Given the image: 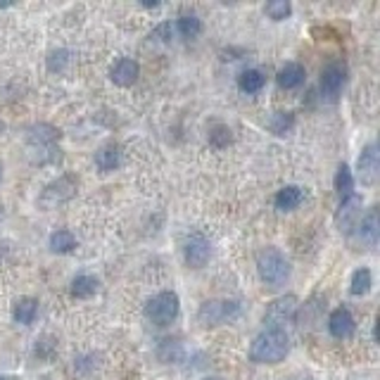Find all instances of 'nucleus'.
Here are the masks:
<instances>
[{"label":"nucleus","mask_w":380,"mask_h":380,"mask_svg":"<svg viewBox=\"0 0 380 380\" xmlns=\"http://www.w3.org/2000/svg\"><path fill=\"white\" fill-rule=\"evenodd\" d=\"M288 335L283 331H273L266 328L264 333H259L254 338L252 347H250V359L257 364H278L288 356Z\"/></svg>","instance_id":"nucleus-1"},{"label":"nucleus","mask_w":380,"mask_h":380,"mask_svg":"<svg viewBox=\"0 0 380 380\" xmlns=\"http://www.w3.org/2000/svg\"><path fill=\"white\" fill-rule=\"evenodd\" d=\"M257 269H259L261 281L271 285V288H278V285H283L290 278L288 259L276 248H266L257 254Z\"/></svg>","instance_id":"nucleus-2"},{"label":"nucleus","mask_w":380,"mask_h":380,"mask_svg":"<svg viewBox=\"0 0 380 380\" xmlns=\"http://www.w3.org/2000/svg\"><path fill=\"white\" fill-rule=\"evenodd\" d=\"M60 138V131L50 124H38L29 128V153L33 162L38 164H46V162L58 159L55 153V141Z\"/></svg>","instance_id":"nucleus-3"},{"label":"nucleus","mask_w":380,"mask_h":380,"mask_svg":"<svg viewBox=\"0 0 380 380\" xmlns=\"http://www.w3.org/2000/svg\"><path fill=\"white\" fill-rule=\"evenodd\" d=\"M178 309H181L178 295L171 293V290H164V293L155 295V297L148 302L145 316H148L153 323H157V326H169V323L178 316Z\"/></svg>","instance_id":"nucleus-4"},{"label":"nucleus","mask_w":380,"mask_h":380,"mask_svg":"<svg viewBox=\"0 0 380 380\" xmlns=\"http://www.w3.org/2000/svg\"><path fill=\"white\" fill-rule=\"evenodd\" d=\"M240 314V304L233 300H211L205 302L198 311V318L202 326H221L228 323L231 318H236Z\"/></svg>","instance_id":"nucleus-5"},{"label":"nucleus","mask_w":380,"mask_h":380,"mask_svg":"<svg viewBox=\"0 0 380 380\" xmlns=\"http://www.w3.org/2000/svg\"><path fill=\"white\" fill-rule=\"evenodd\" d=\"M297 306H300V302L295 295H285V297L273 300L269 304V309H266V316H264L266 326L273 328V331H283L281 326L288 321H293L295 314H297Z\"/></svg>","instance_id":"nucleus-6"},{"label":"nucleus","mask_w":380,"mask_h":380,"mask_svg":"<svg viewBox=\"0 0 380 380\" xmlns=\"http://www.w3.org/2000/svg\"><path fill=\"white\" fill-rule=\"evenodd\" d=\"M74 193H76V181L71 176H62L43 190L41 205L46 207V209H53V207H58V205H62V202H67V200L74 198Z\"/></svg>","instance_id":"nucleus-7"},{"label":"nucleus","mask_w":380,"mask_h":380,"mask_svg":"<svg viewBox=\"0 0 380 380\" xmlns=\"http://www.w3.org/2000/svg\"><path fill=\"white\" fill-rule=\"evenodd\" d=\"M356 174H359V181L364 183V186H373V183L378 181L380 157H378L376 143H368L364 148V153L359 155V162H356Z\"/></svg>","instance_id":"nucleus-8"},{"label":"nucleus","mask_w":380,"mask_h":380,"mask_svg":"<svg viewBox=\"0 0 380 380\" xmlns=\"http://www.w3.org/2000/svg\"><path fill=\"white\" fill-rule=\"evenodd\" d=\"M345 79H347V67L343 62H331L321 71V93L328 100H335L343 91Z\"/></svg>","instance_id":"nucleus-9"},{"label":"nucleus","mask_w":380,"mask_h":380,"mask_svg":"<svg viewBox=\"0 0 380 380\" xmlns=\"http://www.w3.org/2000/svg\"><path fill=\"white\" fill-rule=\"evenodd\" d=\"M209 252H211V245L202 233H193V236L186 240V261L193 269H202L207 261H209Z\"/></svg>","instance_id":"nucleus-10"},{"label":"nucleus","mask_w":380,"mask_h":380,"mask_svg":"<svg viewBox=\"0 0 380 380\" xmlns=\"http://www.w3.org/2000/svg\"><path fill=\"white\" fill-rule=\"evenodd\" d=\"M359 216H361V198L349 195V198H345L343 202H340L338 214H335V223H338V228L343 233H349L352 228L356 226Z\"/></svg>","instance_id":"nucleus-11"},{"label":"nucleus","mask_w":380,"mask_h":380,"mask_svg":"<svg viewBox=\"0 0 380 380\" xmlns=\"http://www.w3.org/2000/svg\"><path fill=\"white\" fill-rule=\"evenodd\" d=\"M328 331H331L333 338H338V340H349L356 331L354 316L349 314V309H345V306L335 309L331 318H328Z\"/></svg>","instance_id":"nucleus-12"},{"label":"nucleus","mask_w":380,"mask_h":380,"mask_svg":"<svg viewBox=\"0 0 380 380\" xmlns=\"http://www.w3.org/2000/svg\"><path fill=\"white\" fill-rule=\"evenodd\" d=\"M138 74H141V67H138L136 60H131V58H121V60H116L114 67H112L110 79L114 81L116 86L126 88V86H133V83H136Z\"/></svg>","instance_id":"nucleus-13"},{"label":"nucleus","mask_w":380,"mask_h":380,"mask_svg":"<svg viewBox=\"0 0 380 380\" xmlns=\"http://www.w3.org/2000/svg\"><path fill=\"white\" fill-rule=\"evenodd\" d=\"M359 231H356V238H359V243H364L366 248H376L378 243V233H380V226H378V211L371 209L368 214L361 219Z\"/></svg>","instance_id":"nucleus-14"},{"label":"nucleus","mask_w":380,"mask_h":380,"mask_svg":"<svg viewBox=\"0 0 380 380\" xmlns=\"http://www.w3.org/2000/svg\"><path fill=\"white\" fill-rule=\"evenodd\" d=\"M95 164H98L100 171H114L116 166L121 164L119 148H116L114 143H110V145H105V148H100L98 153H95Z\"/></svg>","instance_id":"nucleus-15"},{"label":"nucleus","mask_w":380,"mask_h":380,"mask_svg":"<svg viewBox=\"0 0 380 380\" xmlns=\"http://www.w3.org/2000/svg\"><path fill=\"white\" fill-rule=\"evenodd\" d=\"M304 67L297 64V62H288L283 67L281 71H278V86L281 88H297L302 86V81H304Z\"/></svg>","instance_id":"nucleus-16"},{"label":"nucleus","mask_w":380,"mask_h":380,"mask_svg":"<svg viewBox=\"0 0 380 380\" xmlns=\"http://www.w3.org/2000/svg\"><path fill=\"white\" fill-rule=\"evenodd\" d=\"M302 200H304V190L297 186H285L283 190H278L276 195V209L293 211L295 207H300Z\"/></svg>","instance_id":"nucleus-17"},{"label":"nucleus","mask_w":380,"mask_h":380,"mask_svg":"<svg viewBox=\"0 0 380 380\" xmlns=\"http://www.w3.org/2000/svg\"><path fill=\"white\" fill-rule=\"evenodd\" d=\"M38 314V302L33 297H21L17 300L15 309H12V316L17 323H21V326H31L33 318Z\"/></svg>","instance_id":"nucleus-18"},{"label":"nucleus","mask_w":380,"mask_h":380,"mask_svg":"<svg viewBox=\"0 0 380 380\" xmlns=\"http://www.w3.org/2000/svg\"><path fill=\"white\" fill-rule=\"evenodd\" d=\"M264 74H261L259 69H245L243 74L238 76V86L243 93H259L261 88H264Z\"/></svg>","instance_id":"nucleus-19"},{"label":"nucleus","mask_w":380,"mask_h":380,"mask_svg":"<svg viewBox=\"0 0 380 380\" xmlns=\"http://www.w3.org/2000/svg\"><path fill=\"white\" fill-rule=\"evenodd\" d=\"M98 278L95 276H76L74 278V283H71V295L74 297H79V300H86V297H93L95 293H98Z\"/></svg>","instance_id":"nucleus-20"},{"label":"nucleus","mask_w":380,"mask_h":380,"mask_svg":"<svg viewBox=\"0 0 380 380\" xmlns=\"http://www.w3.org/2000/svg\"><path fill=\"white\" fill-rule=\"evenodd\" d=\"M352 190H354V176H352L347 164L338 166V174H335V193L340 195V200L349 198Z\"/></svg>","instance_id":"nucleus-21"},{"label":"nucleus","mask_w":380,"mask_h":380,"mask_svg":"<svg viewBox=\"0 0 380 380\" xmlns=\"http://www.w3.org/2000/svg\"><path fill=\"white\" fill-rule=\"evenodd\" d=\"M373 285V276L368 269H356L352 273V283H349V293L354 295V297H361V295H366L368 290H371Z\"/></svg>","instance_id":"nucleus-22"},{"label":"nucleus","mask_w":380,"mask_h":380,"mask_svg":"<svg viewBox=\"0 0 380 380\" xmlns=\"http://www.w3.org/2000/svg\"><path fill=\"white\" fill-rule=\"evenodd\" d=\"M76 248V238L69 231H55L50 236V250L58 254H69Z\"/></svg>","instance_id":"nucleus-23"},{"label":"nucleus","mask_w":380,"mask_h":380,"mask_svg":"<svg viewBox=\"0 0 380 380\" xmlns=\"http://www.w3.org/2000/svg\"><path fill=\"white\" fill-rule=\"evenodd\" d=\"M176 29L183 38H198L200 31H202V21H200L195 15H183V17H178Z\"/></svg>","instance_id":"nucleus-24"},{"label":"nucleus","mask_w":380,"mask_h":380,"mask_svg":"<svg viewBox=\"0 0 380 380\" xmlns=\"http://www.w3.org/2000/svg\"><path fill=\"white\" fill-rule=\"evenodd\" d=\"M293 126H295V116L290 114V112H276V114H271V119H269V128L276 133V136L290 133Z\"/></svg>","instance_id":"nucleus-25"},{"label":"nucleus","mask_w":380,"mask_h":380,"mask_svg":"<svg viewBox=\"0 0 380 380\" xmlns=\"http://www.w3.org/2000/svg\"><path fill=\"white\" fill-rule=\"evenodd\" d=\"M264 12L269 15L273 21H283L285 17H290V12H293V5H290L288 0H273V3H269L264 8Z\"/></svg>","instance_id":"nucleus-26"},{"label":"nucleus","mask_w":380,"mask_h":380,"mask_svg":"<svg viewBox=\"0 0 380 380\" xmlns=\"http://www.w3.org/2000/svg\"><path fill=\"white\" fill-rule=\"evenodd\" d=\"M69 64V53L67 50H53L48 55V69L50 71H64Z\"/></svg>","instance_id":"nucleus-27"},{"label":"nucleus","mask_w":380,"mask_h":380,"mask_svg":"<svg viewBox=\"0 0 380 380\" xmlns=\"http://www.w3.org/2000/svg\"><path fill=\"white\" fill-rule=\"evenodd\" d=\"M209 143L214 145V148H226L228 143H231V128L228 126H214L209 133Z\"/></svg>","instance_id":"nucleus-28"},{"label":"nucleus","mask_w":380,"mask_h":380,"mask_svg":"<svg viewBox=\"0 0 380 380\" xmlns=\"http://www.w3.org/2000/svg\"><path fill=\"white\" fill-rule=\"evenodd\" d=\"M164 352H169L166 356H162L164 361H178L183 356V349H181V345H178L176 340H164L162 347H159V354H164Z\"/></svg>","instance_id":"nucleus-29"},{"label":"nucleus","mask_w":380,"mask_h":380,"mask_svg":"<svg viewBox=\"0 0 380 380\" xmlns=\"http://www.w3.org/2000/svg\"><path fill=\"white\" fill-rule=\"evenodd\" d=\"M153 36L159 38V41H169V38H171V24H162L159 29L153 31Z\"/></svg>","instance_id":"nucleus-30"},{"label":"nucleus","mask_w":380,"mask_h":380,"mask_svg":"<svg viewBox=\"0 0 380 380\" xmlns=\"http://www.w3.org/2000/svg\"><path fill=\"white\" fill-rule=\"evenodd\" d=\"M3 128H5V124H3V121H0V131H3Z\"/></svg>","instance_id":"nucleus-31"},{"label":"nucleus","mask_w":380,"mask_h":380,"mask_svg":"<svg viewBox=\"0 0 380 380\" xmlns=\"http://www.w3.org/2000/svg\"><path fill=\"white\" fill-rule=\"evenodd\" d=\"M205 380H221V378H205Z\"/></svg>","instance_id":"nucleus-32"},{"label":"nucleus","mask_w":380,"mask_h":380,"mask_svg":"<svg viewBox=\"0 0 380 380\" xmlns=\"http://www.w3.org/2000/svg\"><path fill=\"white\" fill-rule=\"evenodd\" d=\"M0 380H5V378H0Z\"/></svg>","instance_id":"nucleus-33"},{"label":"nucleus","mask_w":380,"mask_h":380,"mask_svg":"<svg viewBox=\"0 0 380 380\" xmlns=\"http://www.w3.org/2000/svg\"><path fill=\"white\" fill-rule=\"evenodd\" d=\"M0 176H3V174H0Z\"/></svg>","instance_id":"nucleus-34"}]
</instances>
